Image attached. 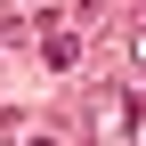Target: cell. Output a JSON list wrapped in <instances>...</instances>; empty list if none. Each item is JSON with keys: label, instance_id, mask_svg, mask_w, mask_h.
Masks as SVG:
<instances>
[{"label": "cell", "instance_id": "6da1fadb", "mask_svg": "<svg viewBox=\"0 0 146 146\" xmlns=\"http://www.w3.org/2000/svg\"><path fill=\"white\" fill-rule=\"evenodd\" d=\"M81 122H89V138L98 146H130V130H138V98L130 89H114V81H98L81 98Z\"/></svg>", "mask_w": 146, "mask_h": 146}, {"label": "cell", "instance_id": "7a4b0ae2", "mask_svg": "<svg viewBox=\"0 0 146 146\" xmlns=\"http://www.w3.org/2000/svg\"><path fill=\"white\" fill-rule=\"evenodd\" d=\"M41 57H49V65H73V57H81V33L49 25V33H41Z\"/></svg>", "mask_w": 146, "mask_h": 146}, {"label": "cell", "instance_id": "3957f363", "mask_svg": "<svg viewBox=\"0 0 146 146\" xmlns=\"http://www.w3.org/2000/svg\"><path fill=\"white\" fill-rule=\"evenodd\" d=\"M130 146H146V98H138V130H130Z\"/></svg>", "mask_w": 146, "mask_h": 146}, {"label": "cell", "instance_id": "277c9868", "mask_svg": "<svg viewBox=\"0 0 146 146\" xmlns=\"http://www.w3.org/2000/svg\"><path fill=\"white\" fill-rule=\"evenodd\" d=\"M25 146H57V138H49V130H33V138H25Z\"/></svg>", "mask_w": 146, "mask_h": 146}, {"label": "cell", "instance_id": "5b68a950", "mask_svg": "<svg viewBox=\"0 0 146 146\" xmlns=\"http://www.w3.org/2000/svg\"><path fill=\"white\" fill-rule=\"evenodd\" d=\"M138 57H146V41H138Z\"/></svg>", "mask_w": 146, "mask_h": 146}]
</instances>
